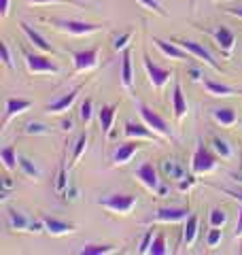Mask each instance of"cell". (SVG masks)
<instances>
[{
    "mask_svg": "<svg viewBox=\"0 0 242 255\" xmlns=\"http://www.w3.org/2000/svg\"><path fill=\"white\" fill-rule=\"evenodd\" d=\"M62 128H64L66 132H70V130H72V122H70V119H66V122L62 124Z\"/></svg>",
    "mask_w": 242,
    "mask_h": 255,
    "instance_id": "cell-50",
    "label": "cell"
},
{
    "mask_svg": "<svg viewBox=\"0 0 242 255\" xmlns=\"http://www.w3.org/2000/svg\"><path fill=\"white\" fill-rule=\"evenodd\" d=\"M19 168L23 170V174H28V177H38V170L34 168V164H32L28 157H19Z\"/></svg>",
    "mask_w": 242,
    "mask_h": 255,
    "instance_id": "cell-36",
    "label": "cell"
},
{
    "mask_svg": "<svg viewBox=\"0 0 242 255\" xmlns=\"http://www.w3.org/2000/svg\"><path fill=\"white\" fill-rule=\"evenodd\" d=\"M43 228H45V221H32V223H30V230H32V232H40Z\"/></svg>",
    "mask_w": 242,
    "mask_h": 255,
    "instance_id": "cell-47",
    "label": "cell"
},
{
    "mask_svg": "<svg viewBox=\"0 0 242 255\" xmlns=\"http://www.w3.org/2000/svg\"><path fill=\"white\" fill-rule=\"evenodd\" d=\"M213 36H215L217 45H219V49L225 55H232L234 47H236V34H234L228 26H217V28H213Z\"/></svg>",
    "mask_w": 242,
    "mask_h": 255,
    "instance_id": "cell-10",
    "label": "cell"
},
{
    "mask_svg": "<svg viewBox=\"0 0 242 255\" xmlns=\"http://www.w3.org/2000/svg\"><path fill=\"white\" fill-rule=\"evenodd\" d=\"M87 142H90V136L87 134H81L79 136V140L75 142V153H72V162H70V166H75L79 159H81V155L87 151Z\"/></svg>",
    "mask_w": 242,
    "mask_h": 255,
    "instance_id": "cell-30",
    "label": "cell"
},
{
    "mask_svg": "<svg viewBox=\"0 0 242 255\" xmlns=\"http://www.w3.org/2000/svg\"><path fill=\"white\" fill-rule=\"evenodd\" d=\"M28 2L32 4H77V2H72V0H28Z\"/></svg>",
    "mask_w": 242,
    "mask_h": 255,
    "instance_id": "cell-42",
    "label": "cell"
},
{
    "mask_svg": "<svg viewBox=\"0 0 242 255\" xmlns=\"http://www.w3.org/2000/svg\"><path fill=\"white\" fill-rule=\"evenodd\" d=\"M0 55H2V64L6 68H13V60H11V49H9V43L2 41L0 43Z\"/></svg>",
    "mask_w": 242,
    "mask_h": 255,
    "instance_id": "cell-37",
    "label": "cell"
},
{
    "mask_svg": "<svg viewBox=\"0 0 242 255\" xmlns=\"http://www.w3.org/2000/svg\"><path fill=\"white\" fill-rule=\"evenodd\" d=\"M32 107V100L26 98H6V107H4V119H2V126H6L11 122L15 115H21Z\"/></svg>",
    "mask_w": 242,
    "mask_h": 255,
    "instance_id": "cell-13",
    "label": "cell"
},
{
    "mask_svg": "<svg viewBox=\"0 0 242 255\" xmlns=\"http://www.w3.org/2000/svg\"><path fill=\"white\" fill-rule=\"evenodd\" d=\"M198 226H200V221H198V217H196V215H189V217L185 219L183 238H181L183 247H191L193 243H196V236H198Z\"/></svg>",
    "mask_w": 242,
    "mask_h": 255,
    "instance_id": "cell-20",
    "label": "cell"
},
{
    "mask_svg": "<svg viewBox=\"0 0 242 255\" xmlns=\"http://www.w3.org/2000/svg\"><path fill=\"white\" fill-rule=\"evenodd\" d=\"M115 115H117V105H107L98 111L102 132L107 134V136H113V122H115Z\"/></svg>",
    "mask_w": 242,
    "mask_h": 255,
    "instance_id": "cell-18",
    "label": "cell"
},
{
    "mask_svg": "<svg viewBox=\"0 0 242 255\" xmlns=\"http://www.w3.org/2000/svg\"><path fill=\"white\" fill-rule=\"evenodd\" d=\"M26 64H28V70L30 73H49V75H58L60 68L55 66V64L45 58V55H38V53H26Z\"/></svg>",
    "mask_w": 242,
    "mask_h": 255,
    "instance_id": "cell-7",
    "label": "cell"
},
{
    "mask_svg": "<svg viewBox=\"0 0 242 255\" xmlns=\"http://www.w3.org/2000/svg\"><path fill=\"white\" fill-rule=\"evenodd\" d=\"M138 111H140L142 122L147 124L153 132H157V134H161V136H166V138H172V130H170V126L166 124V119L161 117L159 113H155V111H153L151 107L142 105V102H138Z\"/></svg>",
    "mask_w": 242,
    "mask_h": 255,
    "instance_id": "cell-2",
    "label": "cell"
},
{
    "mask_svg": "<svg viewBox=\"0 0 242 255\" xmlns=\"http://www.w3.org/2000/svg\"><path fill=\"white\" fill-rule=\"evenodd\" d=\"M0 159H2V164H4L6 170H15L19 166V159H17V153H15L13 145H6L2 151H0Z\"/></svg>",
    "mask_w": 242,
    "mask_h": 255,
    "instance_id": "cell-25",
    "label": "cell"
},
{
    "mask_svg": "<svg viewBox=\"0 0 242 255\" xmlns=\"http://www.w3.org/2000/svg\"><path fill=\"white\" fill-rule=\"evenodd\" d=\"M9 226H11V230H26V228H30V221L26 219L23 213L9 211Z\"/></svg>",
    "mask_w": 242,
    "mask_h": 255,
    "instance_id": "cell-28",
    "label": "cell"
},
{
    "mask_svg": "<svg viewBox=\"0 0 242 255\" xmlns=\"http://www.w3.org/2000/svg\"><path fill=\"white\" fill-rule=\"evenodd\" d=\"M200 77H202V75H200V70H198V68H191V79H193V81H198Z\"/></svg>",
    "mask_w": 242,
    "mask_h": 255,
    "instance_id": "cell-49",
    "label": "cell"
},
{
    "mask_svg": "<svg viewBox=\"0 0 242 255\" xmlns=\"http://www.w3.org/2000/svg\"><path fill=\"white\" fill-rule=\"evenodd\" d=\"M191 2H196V0H191Z\"/></svg>",
    "mask_w": 242,
    "mask_h": 255,
    "instance_id": "cell-52",
    "label": "cell"
},
{
    "mask_svg": "<svg viewBox=\"0 0 242 255\" xmlns=\"http://www.w3.org/2000/svg\"><path fill=\"white\" fill-rule=\"evenodd\" d=\"M138 149H140V142L138 140H130V142H123V145H119V149L115 151V155H113V164H115V166H125Z\"/></svg>",
    "mask_w": 242,
    "mask_h": 255,
    "instance_id": "cell-15",
    "label": "cell"
},
{
    "mask_svg": "<svg viewBox=\"0 0 242 255\" xmlns=\"http://www.w3.org/2000/svg\"><path fill=\"white\" fill-rule=\"evenodd\" d=\"M121 83H123L125 90H132V85H134V70H132L130 49H123V58H121Z\"/></svg>",
    "mask_w": 242,
    "mask_h": 255,
    "instance_id": "cell-19",
    "label": "cell"
},
{
    "mask_svg": "<svg viewBox=\"0 0 242 255\" xmlns=\"http://www.w3.org/2000/svg\"><path fill=\"white\" fill-rule=\"evenodd\" d=\"M153 230H149L147 234L142 236V241H140V249H138V253H149V249H151V243H153Z\"/></svg>",
    "mask_w": 242,
    "mask_h": 255,
    "instance_id": "cell-40",
    "label": "cell"
},
{
    "mask_svg": "<svg viewBox=\"0 0 242 255\" xmlns=\"http://www.w3.org/2000/svg\"><path fill=\"white\" fill-rule=\"evenodd\" d=\"M68 187V177H66V164H60V172H58V179H55V189H58V194H64Z\"/></svg>",
    "mask_w": 242,
    "mask_h": 255,
    "instance_id": "cell-33",
    "label": "cell"
},
{
    "mask_svg": "<svg viewBox=\"0 0 242 255\" xmlns=\"http://www.w3.org/2000/svg\"><path fill=\"white\" fill-rule=\"evenodd\" d=\"M230 177H232L234 181H236V183H240V185H242V174H230Z\"/></svg>",
    "mask_w": 242,
    "mask_h": 255,
    "instance_id": "cell-51",
    "label": "cell"
},
{
    "mask_svg": "<svg viewBox=\"0 0 242 255\" xmlns=\"http://www.w3.org/2000/svg\"><path fill=\"white\" fill-rule=\"evenodd\" d=\"M123 134L127 138H151V140H155V134L157 132H153L151 128L147 124H134V122H125L123 126Z\"/></svg>",
    "mask_w": 242,
    "mask_h": 255,
    "instance_id": "cell-17",
    "label": "cell"
},
{
    "mask_svg": "<svg viewBox=\"0 0 242 255\" xmlns=\"http://www.w3.org/2000/svg\"><path fill=\"white\" fill-rule=\"evenodd\" d=\"M161 168H164V174L170 179H183V166L176 162V159H164L161 162Z\"/></svg>",
    "mask_w": 242,
    "mask_h": 255,
    "instance_id": "cell-26",
    "label": "cell"
},
{
    "mask_svg": "<svg viewBox=\"0 0 242 255\" xmlns=\"http://www.w3.org/2000/svg\"><path fill=\"white\" fill-rule=\"evenodd\" d=\"M26 134H34V136H38V134H49V128H45L43 124H28L26 126V130H23Z\"/></svg>",
    "mask_w": 242,
    "mask_h": 255,
    "instance_id": "cell-38",
    "label": "cell"
},
{
    "mask_svg": "<svg viewBox=\"0 0 242 255\" xmlns=\"http://www.w3.org/2000/svg\"><path fill=\"white\" fill-rule=\"evenodd\" d=\"M62 30L70 32L75 36H83V34H92V32L102 30V23H90V21H79V19H58L55 21Z\"/></svg>",
    "mask_w": 242,
    "mask_h": 255,
    "instance_id": "cell-6",
    "label": "cell"
},
{
    "mask_svg": "<svg viewBox=\"0 0 242 255\" xmlns=\"http://www.w3.org/2000/svg\"><path fill=\"white\" fill-rule=\"evenodd\" d=\"M81 90H83V85H77L75 90H70L68 94H64L60 100H55V102H51V105H47L45 111H47L49 115H58V113H64V111H68L72 105H75V100H77V96H79Z\"/></svg>",
    "mask_w": 242,
    "mask_h": 255,
    "instance_id": "cell-11",
    "label": "cell"
},
{
    "mask_svg": "<svg viewBox=\"0 0 242 255\" xmlns=\"http://www.w3.org/2000/svg\"><path fill=\"white\" fill-rule=\"evenodd\" d=\"M176 43H179V45L183 47V49H187V51L193 55V58H200V60H204V62H206V64H208V66H211L213 70H221V66H219V64H217V60H215L213 55H211V51H208V49H204V47H202L200 43L185 41V38H176Z\"/></svg>",
    "mask_w": 242,
    "mask_h": 255,
    "instance_id": "cell-9",
    "label": "cell"
},
{
    "mask_svg": "<svg viewBox=\"0 0 242 255\" xmlns=\"http://www.w3.org/2000/svg\"><path fill=\"white\" fill-rule=\"evenodd\" d=\"M215 166H217V157L211 153V149L204 147V142H200L196 153L191 157V170L196 174H204V172L215 170Z\"/></svg>",
    "mask_w": 242,
    "mask_h": 255,
    "instance_id": "cell-3",
    "label": "cell"
},
{
    "mask_svg": "<svg viewBox=\"0 0 242 255\" xmlns=\"http://www.w3.org/2000/svg\"><path fill=\"white\" fill-rule=\"evenodd\" d=\"M130 38H132V32H125V34L117 36V38H115V43H113V49H115V51L125 49V47H127V41H130Z\"/></svg>",
    "mask_w": 242,
    "mask_h": 255,
    "instance_id": "cell-39",
    "label": "cell"
},
{
    "mask_svg": "<svg viewBox=\"0 0 242 255\" xmlns=\"http://www.w3.org/2000/svg\"><path fill=\"white\" fill-rule=\"evenodd\" d=\"M221 238H223V230L221 228H213L211 232H208V236H206V245L208 247H217L221 243Z\"/></svg>",
    "mask_w": 242,
    "mask_h": 255,
    "instance_id": "cell-35",
    "label": "cell"
},
{
    "mask_svg": "<svg viewBox=\"0 0 242 255\" xmlns=\"http://www.w3.org/2000/svg\"><path fill=\"white\" fill-rule=\"evenodd\" d=\"M172 109H174V115L176 119H183L185 115H187V100H185V96H183V87L181 83L176 81L174 83V92H172Z\"/></svg>",
    "mask_w": 242,
    "mask_h": 255,
    "instance_id": "cell-21",
    "label": "cell"
},
{
    "mask_svg": "<svg viewBox=\"0 0 242 255\" xmlns=\"http://www.w3.org/2000/svg\"><path fill=\"white\" fill-rule=\"evenodd\" d=\"M142 64H144V70H147V75H149V81L153 83V87H155V90H161V87H164L168 81H170L172 70L157 66L155 62H151L149 55H144V58H142Z\"/></svg>",
    "mask_w": 242,
    "mask_h": 255,
    "instance_id": "cell-4",
    "label": "cell"
},
{
    "mask_svg": "<svg viewBox=\"0 0 242 255\" xmlns=\"http://www.w3.org/2000/svg\"><path fill=\"white\" fill-rule=\"evenodd\" d=\"M92 115H94V102L87 98L83 100V105H81V111H79V117H81V122H83L85 126L92 122Z\"/></svg>",
    "mask_w": 242,
    "mask_h": 255,
    "instance_id": "cell-34",
    "label": "cell"
},
{
    "mask_svg": "<svg viewBox=\"0 0 242 255\" xmlns=\"http://www.w3.org/2000/svg\"><path fill=\"white\" fill-rule=\"evenodd\" d=\"M204 87L208 90V94L213 96H232V94H242L240 90H234V87L225 85V83H217V81H211V79H204Z\"/></svg>",
    "mask_w": 242,
    "mask_h": 255,
    "instance_id": "cell-23",
    "label": "cell"
},
{
    "mask_svg": "<svg viewBox=\"0 0 242 255\" xmlns=\"http://www.w3.org/2000/svg\"><path fill=\"white\" fill-rule=\"evenodd\" d=\"M213 149H215V153L219 155V157H223V159H230L232 157V147L225 142L223 138H219V136H215L213 140Z\"/></svg>",
    "mask_w": 242,
    "mask_h": 255,
    "instance_id": "cell-31",
    "label": "cell"
},
{
    "mask_svg": "<svg viewBox=\"0 0 242 255\" xmlns=\"http://www.w3.org/2000/svg\"><path fill=\"white\" fill-rule=\"evenodd\" d=\"M19 26H21V30H23V34H26V36L30 38V43L34 45V47H38V49H40V51H45V53H55L53 47H51L49 43H47V38H45L43 34H40V32H36L34 28L30 26V23L21 21Z\"/></svg>",
    "mask_w": 242,
    "mask_h": 255,
    "instance_id": "cell-14",
    "label": "cell"
},
{
    "mask_svg": "<svg viewBox=\"0 0 242 255\" xmlns=\"http://www.w3.org/2000/svg\"><path fill=\"white\" fill-rule=\"evenodd\" d=\"M208 221H211V228H223L225 223H228V215H225L223 209H211Z\"/></svg>",
    "mask_w": 242,
    "mask_h": 255,
    "instance_id": "cell-32",
    "label": "cell"
},
{
    "mask_svg": "<svg viewBox=\"0 0 242 255\" xmlns=\"http://www.w3.org/2000/svg\"><path fill=\"white\" fill-rule=\"evenodd\" d=\"M153 43H155L161 53L168 55V58H172V60H181V62H187V60H193V55L187 51V49H183V47L176 43V41H164V38H153Z\"/></svg>",
    "mask_w": 242,
    "mask_h": 255,
    "instance_id": "cell-8",
    "label": "cell"
},
{
    "mask_svg": "<svg viewBox=\"0 0 242 255\" xmlns=\"http://www.w3.org/2000/svg\"><path fill=\"white\" fill-rule=\"evenodd\" d=\"M45 221V230L49 234H55V236H62V234H68L75 230V226L72 223H66V221H60V219H55V217H43Z\"/></svg>",
    "mask_w": 242,
    "mask_h": 255,
    "instance_id": "cell-22",
    "label": "cell"
},
{
    "mask_svg": "<svg viewBox=\"0 0 242 255\" xmlns=\"http://www.w3.org/2000/svg\"><path fill=\"white\" fill-rule=\"evenodd\" d=\"M193 183H196V179H193V177H187V181H181V183H179V189H181V191H189Z\"/></svg>",
    "mask_w": 242,
    "mask_h": 255,
    "instance_id": "cell-43",
    "label": "cell"
},
{
    "mask_svg": "<svg viewBox=\"0 0 242 255\" xmlns=\"http://www.w3.org/2000/svg\"><path fill=\"white\" fill-rule=\"evenodd\" d=\"M149 253H151V255H166V253H168V247H166V234H164V232L155 234V238H153V243H151Z\"/></svg>",
    "mask_w": 242,
    "mask_h": 255,
    "instance_id": "cell-29",
    "label": "cell"
},
{
    "mask_svg": "<svg viewBox=\"0 0 242 255\" xmlns=\"http://www.w3.org/2000/svg\"><path fill=\"white\" fill-rule=\"evenodd\" d=\"M230 15H234V17H242V9H228Z\"/></svg>",
    "mask_w": 242,
    "mask_h": 255,
    "instance_id": "cell-48",
    "label": "cell"
},
{
    "mask_svg": "<svg viewBox=\"0 0 242 255\" xmlns=\"http://www.w3.org/2000/svg\"><path fill=\"white\" fill-rule=\"evenodd\" d=\"M221 191H223V194H228V196H232L234 200H240L242 202V191H234V189H225V187Z\"/></svg>",
    "mask_w": 242,
    "mask_h": 255,
    "instance_id": "cell-46",
    "label": "cell"
},
{
    "mask_svg": "<svg viewBox=\"0 0 242 255\" xmlns=\"http://www.w3.org/2000/svg\"><path fill=\"white\" fill-rule=\"evenodd\" d=\"M100 206L109 209L111 213H117V215H130L134 211V206L138 204V198L132 196V194H111L107 198L98 200Z\"/></svg>",
    "mask_w": 242,
    "mask_h": 255,
    "instance_id": "cell-1",
    "label": "cell"
},
{
    "mask_svg": "<svg viewBox=\"0 0 242 255\" xmlns=\"http://www.w3.org/2000/svg\"><path fill=\"white\" fill-rule=\"evenodd\" d=\"M115 249H117L115 245H87L79 251V255H107V253H113Z\"/></svg>",
    "mask_w": 242,
    "mask_h": 255,
    "instance_id": "cell-27",
    "label": "cell"
},
{
    "mask_svg": "<svg viewBox=\"0 0 242 255\" xmlns=\"http://www.w3.org/2000/svg\"><path fill=\"white\" fill-rule=\"evenodd\" d=\"M140 4H144L147 9H151V11H155V13H159V15H166V11L161 9V4L157 2V0H138Z\"/></svg>",
    "mask_w": 242,
    "mask_h": 255,
    "instance_id": "cell-41",
    "label": "cell"
},
{
    "mask_svg": "<svg viewBox=\"0 0 242 255\" xmlns=\"http://www.w3.org/2000/svg\"><path fill=\"white\" fill-rule=\"evenodd\" d=\"M136 177H138L144 185H147L149 189H159V177H157V170H155V166H153L151 162H144L138 170H136Z\"/></svg>",
    "mask_w": 242,
    "mask_h": 255,
    "instance_id": "cell-16",
    "label": "cell"
},
{
    "mask_svg": "<svg viewBox=\"0 0 242 255\" xmlns=\"http://www.w3.org/2000/svg\"><path fill=\"white\" fill-rule=\"evenodd\" d=\"M234 236H242V206H240V211H238V223H236V230H234Z\"/></svg>",
    "mask_w": 242,
    "mask_h": 255,
    "instance_id": "cell-45",
    "label": "cell"
},
{
    "mask_svg": "<svg viewBox=\"0 0 242 255\" xmlns=\"http://www.w3.org/2000/svg\"><path fill=\"white\" fill-rule=\"evenodd\" d=\"M98 55H100V47H92L85 51H75L72 53V62H75V73H85L98 66Z\"/></svg>",
    "mask_w": 242,
    "mask_h": 255,
    "instance_id": "cell-5",
    "label": "cell"
},
{
    "mask_svg": "<svg viewBox=\"0 0 242 255\" xmlns=\"http://www.w3.org/2000/svg\"><path fill=\"white\" fill-rule=\"evenodd\" d=\"M9 4H11V0H0V17L9 15Z\"/></svg>",
    "mask_w": 242,
    "mask_h": 255,
    "instance_id": "cell-44",
    "label": "cell"
},
{
    "mask_svg": "<svg viewBox=\"0 0 242 255\" xmlns=\"http://www.w3.org/2000/svg\"><path fill=\"white\" fill-rule=\"evenodd\" d=\"M189 217V211L187 209H159L153 217L149 219L151 223H179V221H185Z\"/></svg>",
    "mask_w": 242,
    "mask_h": 255,
    "instance_id": "cell-12",
    "label": "cell"
},
{
    "mask_svg": "<svg viewBox=\"0 0 242 255\" xmlns=\"http://www.w3.org/2000/svg\"><path fill=\"white\" fill-rule=\"evenodd\" d=\"M213 117H215V122L217 124H221V126H234L236 124V119H238V115H236V111L234 109H213Z\"/></svg>",
    "mask_w": 242,
    "mask_h": 255,
    "instance_id": "cell-24",
    "label": "cell"
}]
</instances>
